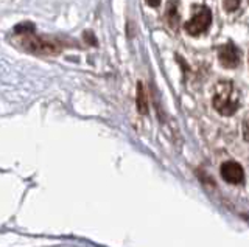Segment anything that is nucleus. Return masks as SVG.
<instances>
[{"instance_id": "f257e3e1", "label": "nucleus", "mask_w": 249, "mask_h": 247, "mask_svg": "<svg viewBox=\"0 0 249 247\" xmlns=\"http://www.w3.org/2000/svg\"><path fill=\"white\" fill-rule=\"evenodd\" d=\"M16 33L22 34V39H20L22 47L25 49L28 53H31V55L53 56V55H58V53L61 51L59 44L49 41V39H44V37H39L37 34H35L33 25H30V24L19 25L18 28H16Z\"/></svg>"}, {"instance_id": "f03ea898", "label": "nucleus", "mask_w": 249, "mask_h": 247, "mask_svg": "<svg viewBox=\"0 0 249 247\" xmlns=\"http://www.w3.org/2000/svg\"><path fill=\"white\" fill-rule=\"evenodd\" d=\"M240 104V95L232 82L223 81L216 84L213 94V107L218 114L221 115H232L235 114Z\"/></svg>"}, {"instance_id": "7ed1b4c3", "label": "nucleus", "mask_w": 249, "mask_h": 247, "mask_svg": "<svg viewBox=\"0 0 249 247\" xmlns=\"http://www.w3.org/2000/svg\"><path fill=\"white\" fill-rule=\"evenodd\" d=\"M212 24V13L206 6H199L198 13L185 24V32L190 36H198L201 33H204L206 30Z\"/></svg>"}, {"instance_id": "20e7f679", "label": "nucleus", "mask_w": 249, "mask_h": 247, "mask_svg": "<svg viewBox=\"0 0 249 247\" xmlns=\"http://www.w3.org/2000/svg\"><path fill=\"white\" fill-rule=\"evenodd\" d=\"M221 176L229 183H241L245 179V171L237 162H226L221 166Z\"/></svg>"}, {"instance_id": "39448f33", "label": "nucleus", "mask_w": 249, "mask_h": 247, "mask_svg": "<svg viewBox=\"0 0 249 247\" xmlns=\"http://www.w3.org/2000/svg\"><path fill=\"white\" fill-rule=\"evenodd\" d=\"M218 59H220V63L224 67L233 68V67H237L238 63H240V53H238L235 45L224 44L223 47L220 49V51H218Z\"/></svg>"}, {"instance_id": "423d86ee", "label": "nucleus", "mask_w": 249, "mask_h": 247, "mask_svg": "<svg viewBox=\"0 0 249 247\" xmlns=\"http://www.w3.org/2000/svg\"><path fill=\"white\" fill-rule=\"evenodd\" d=\"M136 103H137V111L145 115L148 112V98H146V92L142 82H137V97H136Z\"/></svg>"}, {"instance_id": "0eeeda50", "label": "nucleus", "mask_w": 249, "mask_h": 247, "mask_svg": "<svg viewBox=\"0 0 249 247\" xmlns=\"http://www.w3.org/2000/svg\"><path fill=\"white\" fill-rule=\"evenodd\" d=\"M167 20L171 27H176L178 25V8H176V3L175 2H170L168 3V10H167Z\"/></svg>"}, {"instance_id": "6e6552de", "label": "nucleus", "mask_w": 249, "mask_h": 247, "mask_svg": "<svg viewBox=\"0 0 249 247\" xmlns=\"http://www.w3.org/2000/svg\"><path fill=\"white\" fill-rule=\"evenodd\" d=\"M238 6H240V0H223V8L228 13L237 11Z\"/></svg>"}, {"instance_id": "1a4fd4ad", "label": "nucleus", "mask_w": 249, "mask_h": 247, "mask_svg": "<svg viewBox=\"0 0 249 247\" xmlns=\"http://www.w3.org/2000/svg\"><path fill=\"white\" fill-rule=\"evenodd\" d=\"M243 138L249 142V118L243 123Z\"/></svg>"}, {"instance_id": "9d476101", "label": "nucleus", "mask_w": 249, "mask_h": 247, "mask_svg": "<svg viewBox=\"0 0 249 247\" xmlns=\"http://www.w3.org/2000/svg\"><path fill=\"white\" fill-rule=\"evenodd\" d=\"M146 3L153 6V8H158V6L160 5V0H146Z\"/></svg>"}, {"instance_id": "9b49d317", "label": "nucleus", "mask_w": 249, "mask_h": 247, "mask_svg": "<svg viewBox=\"0 0 249 247\" xmlns=\"http://www.w3.org/2000/svg\"><path fill=\"white\" fill-rule=\"evenodd\" d=\"M248 2H249V0H248Z\"/></svg>"}]
</instances>
